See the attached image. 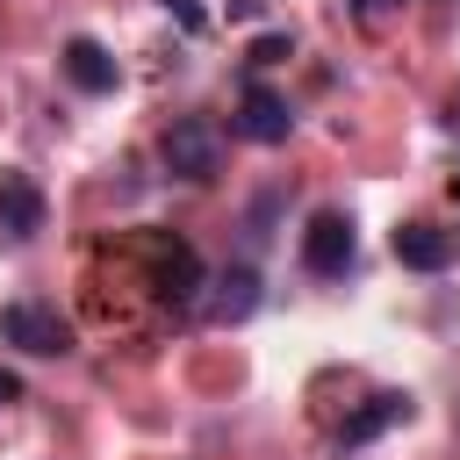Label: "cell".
<instances>
[{
	"instance_id": "6da1fadb",
	"label": "cell",
	"mask_w": 460,
	"mask_h": 460,
	"mask_svg": "<svg viewBox=\"0 0 460 460\" xmlns=\"http://www.w3.org/2000/svg\"><path fill=\"white\" fill-rule=\"evenodd\" d=\"M0 338L22 345V352H36V359L72 352V323H65L50 302H7V309H0Z\"/></svg>"
},
{
	"instance_id": "5b68a950",
	"label": "cell",
	"mask_w": 460,
	"mask_h": 460,
	"mask_svg": "<svg viewBox=\"0 0 460 460\" xmlns=\"http://www.w3.org/2000/svg\"><path fill=\"white\" fill-rule=\"evenodd\" d=\"M288 129H295V108L273 93V86H244L237 93V137H252V144H288Z\"/></svg>"
},
{
	"instance_id": "9c48e42d",
	"label": "cell",
	"mask_w": 460,
	"mask_h": 460,
	"mask_svg": "<svg viewBox=\"0 0 460 460\" xmlns=\"http://www.w3.org/2000/svg\"><path fill=\"white\" fill-rule=\"evenodd\" d=\"M58 65H65V79H72L79 93H115V86H122V72H115V58H108V50L93 43V36H72Z\"/></svg>"
},
{
	"instance_id": "7a4b0ae2",
	"label": "cell",
	"mask_w": 460,
	"mask_h": 460,
	"mask_svg": "<svg viewBox=\"0 0 460 460\" xmlns=\"http://www.w3.org/2000/svg\"><path fill=\"white\" fill-rule=\"evenodd\" d=\"M158 151H165V172H180V180H216V165H223V137H216V122H201V115L172 122Z\"/></svg>"
},
{
	"instance_id": "3957f363",
	"label": "cell",
	"mask_w": 460,
	"mask_h": 460,
	"mask_svg": "<svg viewBox=\"0 0 460 460\" xmlns=\"http://www.w3.org/2000/svg\"><path fill=\"white\" fill-rule=\"evenodd\" d=\"M359 259V237H352V216H338V208H323L309 230H302V266L316 273V280H338L345 266Z\"/></svg>"
},
{
	"instance_id": "8fae6325",
	"label": "cell",
	"mask_w": 460,
	"mask_h": 460,
	"mask_svg": "<svg viewBox=\"0 0 460 460\" xmlns=\"http://www.w3.org/2000/svg\"><path fill=\"white\" fill-rule=\"evenodd\" d=\"M288 50H295V43H288V36L273 29V36H259V43H252V65H280Z\"/></svg>"
},
{
	"instance_id": "52a82bcc",
	"label": "cell",
	"mask_w": 460,
	"mask_h": 460,
	"mask_svg": "<svg viewBox=\"0 0 460 460\" xmlns=\"http://www.w3.org/2000/svg\"><path fill=\"white\" fill-rule=\"evenodd\" d=\"M395 259H402L410 273H446V266L460 259V237L438 230V223H395Z\"/></svg>"
},
{
	"instance_id": "277c9868",
	"label": "cell",
	"mask_w": 460,
	"mask_h": 460,
	"mask_svg": "<svg viewBox=\"0 0 460 460\" xmlns=\"http://www.w3.org/2000/svg\"><path fill=\"white\" fill-rule=\"evenodd\" d=\"M144 266H151V288H158L165 302H194L201 280H208L187 237H151V244H144Z\"/></svg>"
},
{
	"instance_id": "ba28073f",
	"label": "cell",
	"mask_w": 460,
	"mask_h": 460,
	"mask_svg": "<svg viewBox=\"0 0 460 460\" xmlns=\"http://www.w3.org/2000/svg\"><path fill=\"white\" fill-rule=\"evenodd\" d=\"M201 288H208V302H201L208 323H244V316L259 309V273H252V266H223V273H208Z\"/></svg>"
},
{
	"instance_id": "30bf717a",
	"label": "cell",
	"mask_w": 460,
	"mask_h": 460,
	"mask_svg": "<svg viewBox=\"0 0 460 460\" xmlns=\"http://www.w3.org/2000/svg\"><path fill=\"white\" fill-rule=\"evenodd\" d=\"M402 417H410V395L381 388V395H367V402L345 417V431H338V438H345V446H367V438H381V431H388V424H402Z\"/></svg>"
},
{
	"instance_id": "8992f818",
	"label": "cell",
	"mask_w": 460,
	"mask_h": 460,
	"mask_svg": "<svg viewBox=\"0 0 460 460\" xmlns=\"http://www.w3.org/2000/svg\"><path fill=\"white\" fill-rule=\"evenodd\" d=\"M43 230V187L29 172H0V244H29Z\"/></svg>"
},
{
	"instance_id": "4fadbf2b",
	"label": "cell",
	"mask_w": 460,
	"mask_h": 460,
	"mask_svg": "<svg viewBox=\"0 0 460 460\" xmlns=\"http://www.w3.org/2000/svg\"><path fill=\"white\" fill-rule=\"evenodd\" d=\"M7 402H22V374H7V367H0V410H7Z\"/></svg>"
},
{
	"instance_id": "7c38bea8",
	"label": "cell",
	"mask_w": 460,
	"mask_h": 460,
	"mask_svg": "<svg viewBox=\"0 0 460 460\" xmlns=\"http://www.w3.org/2000/svg\"><path fill=\"white\" fill-rule=\"evenodd\" d=\"M158 7H165V14H172V22H180V29H201V22H208V14H201V7H194V0H158Z\"/></svg>"
}]
</instances>
